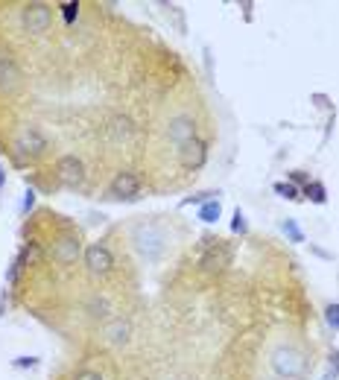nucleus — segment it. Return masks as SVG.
Wrapping results in <instances>:
<instances>
[{
    "mask_svg": "<svg viewBox=\"0 0 339 380\" xmlns=\"http://www.w3.org/2000/svg\"><path fill=\"white\" fill-rule=\"evenodd\" d=\"M109 193H111L114 199H135L138 193H140V179H138V172H129V170L117 172V176L111 179V184H109Z\"/></svg>",
    "mask_w": 339,
    "mask_h": 380,
    "instance_id": "9b49d317",
    "label": "nucleus"
},
{
    "mask_svg": "<svg viewBox=\"0 0 339 380\" xmlns=\"http://www.w3.org/2000/svg\"><path fill=\"white\" fill-rule=\"evenodd\" d=\"M269 363H272V372L281 380H301L304 372H307V360H304V354L296 345H278Z\"/></svg>",
    "mask_w": 339,
    "mask_h": 380,
    "instance_id": "f257e3e1",
    "label": "nucleus"
},
{
    "mask_svg": "<svg viewBox=\"0 0 339 380\" xmlns=\"http://www.w3.org/2000/svg\"><path fill=\"white\" fill-rule=\"evenodd\" d=\"M167 137H170V144L184 146L187 141L196 137V120L190 114H175V118H170V123H167Z\"/></svg>",
    "mask_w": 339,
    "mask_h": 380,
    "instance_id": "6e6552de",
    "label": "nucleus"
},
{
    "mask_svg": "<svg viewBox=\"0 0 339 380\" xmlns=\"http://www.w3.org/2000/svg\"><path fill=\"white\" fill-rule=\"evenodd\" d=\"M15 366L18 368H35V366H39V360H35V357H18Z\"/></svg>",
    "mask_w": 339,
    "mask_h": 380,
    "instance_id": "393cba45",
    "label": "nucleus"
},
{
    "mask_svg": "<svg viewBox=\"0 0 339 380\" xmlns=\"http://www.w3.org/2000/svg\"><path fill=\"white\" fill-rule=\"evenodd\" d=\"M23 85V74L12 56H0V94H18Z\"/></svg>",
    "mask_w": 339,
    "mask_h": 380,
    "instance_id": "1a4fd4ad",
    "label": "nucleus"
},
{
    "mask_svg": "<svg viewBox=\"0 0 339 380\" xmlns=\"http://www.w3.org/2000/svg\"><path fill=\"white\" fill-rule=\"evenodd\" d=\"M18 149L32 155V158H39L50 149V141H47V135L39 129V126H23L21 135H18Z\"/></svg>",
    "mask_w": 339,
    "mask_h": 380,
    "instance_id": "423d86ee",
    "label": "nucleus"
},
{
    "mask_svg": "<svg viewBox=\"0 0 339 380\" xmlns=\"http://www.w3.org/2000/svg\"><path fill=\"white\" fill-rule=\"evenodd\" d=\"M281 228H284V234H287V237L292 240V243H301V240H304V234L298 232V225H296V223H292V220H287V223H284V225H281Z\"/></svg>",
    "mask_w": 339,
    "mask_h": 380,
    "instance_id": "aec40b11",
    "label": "nucleus"
},
{
    "mask_svg": "<svg viewBox=\"0 0 339 380\" xmlns=\"http://www.w3.org/2000/svg\"><path fill=\"white\" fill-rule=\"evenodd\" d=\"M50 24H53V12L47 3H27L23 6V27H27V32L44 36V32L50 30Z\"/></svg>",
    "mask_w": 339,
    "mask_h": 380,
    "instance_id": "f03ea898",
    "label": "nucleus"
},
{
    "mask_svg": "<svg viewBox=\"0 0 339 380\" xmlns=\"http://www.w3.org/2000/svg\"><path fill=\"white\" fill-rule=\"evenodd\" d=\"M88 313H91L94 319H105V316H109V298L94 295V298H91V304H88Z\"/></svg>",
    "mask_w": 339,
    "mask_h": 380,
    "instance_id": "f3484780",
    "label": "nucleus"
},
{
    "mask_svg": "<svg viewBox=\"0 0 339 380\" xmlns=\"http://www.w3.org/2000/svg\"><path fill=\"white\" fill-rule=\"evenodd\" d=\"M56 176L62 184H67V188H79V184L85 181V164H82V158L67 153L56 161Z\"/></svg>",
    "mask_w": 339,
    "mask_h": 380,
    "instance_id": "20e7f679",
    "label": "nucleus"
},
{
    "mask_svg": "<svg viewBox=\"0 0 339 380\" xmlns=\"http://www.w3.org/2000/svg\"><path fill=\"white\" fill-rule=\"evenodd\" d=\"M0 188H3V167H0Z\"/></svg>",
    "mask_w": 339,
    "mask_h": 380,
    "instance_id": "c85d7f7f",
    "label": "nucleus"
},
{
    "mask_svg": "<svg viewBox=\"0 0 339 380\" xmlns=\"http://www.w3.org/2000/svg\"><path fill=\"white\" fill-rule=\"evenodd\" d=\"M32 205H35V193H32V190H27V197H23V214L32 211Z\"/></svg>",
    "mask_w": 339,
    "mask_h": 380,
    "instance_id": "a878e982",
    "label": "nucleus"
},
{
    "mask_svg": "<svg viewBox=\"0 0 339 380\" xmlns=\"http://www.w3.org/2000/svg\"><path fill=\"white\" fill-rule=\"evenodd\" d=\"M102 337L114 345H123V342H129V337H132V328H129V322L123 316H111L102 325Z\"/></svg>",
    "mask_w": 339,
    "mask_h": 380,
    "instance_id": "f8f14e48",
    "label": "nucleus"
},
{
    "mask_svg": "<svg viewBox=\"0 0 339 380\" xmlns=\"http://www.w3.org/2000/svg\"><path fill=\"white\" fill-rule=\"evenodd\" d=\"M79 255H82V240H79V234L67 232L62 237H56V243H53V260L58 263V267H70V263H76Z\"/></svg>",
    "mask_w": 339,
    "mask_h": 380,
    "instance_id": "39448f33",
    "label": "nucleus"
},
{
    "mask_svg": "<svg viewBox=\"0 0 339 380\" xmlns=\"http://www.w3.org/2000/svg\"><path fill=\"white\" fill-rule=\"evenodd\" d=\"M231 228H234V232H245V216H243V211L237 208V211H234V223H231Z\"/></svg>",
    "mask_w": 339,
    "mask_h": 380,
    "instance_id": "b1692460",
    "label": "nucleus"
},
{
    "mask_svg": "<svg viewBox=\"0 0 339 380\" xmlns=\"http://www.w3.org/2000/svg\"><path fill=\"white\" fill-rule=\"evenodd\" d=\"M62 15H65L67 24H74L76 15H79V3H65V6H62Z\"/></svg>",
    "mask_w": 339,
    "mask_h": 380,
    "instance_id": "4be33fe9",
    "label": "nucleus"
},
{
    "mask_svg": "<svg viewBox=\"0 0 339 380\" xmlns=\"http://www.w3.org/2000/svg\"><path fill=\"white\" fill-rule=\"evenodd\" d=\"M331 363H333V375L339 372V351H331Z\"/></svg>",
    "mask_w": 339,
    "mask_h": 380,
    "instance_id": "cd10ccee",
    "label": "nucleus"
},
{
    "mask_svg": "<svg viewBox=\"0 0 339 380\" xmlns=\"http://www.w3.org/2000/svg\"><path fill=\"white\" fill-rule=\"evenodd\" d=\"M135 243L140 249V255H144L146 260H155L161 252H164V234L158 232L155 225H138L135 232Z\"/></svg>",
    "mask_w": 339,
    "mask_h": 380,
    "instance_id": "7ed1b4c3",
    "label": "nucleus"
},
{
    "mask_svg": "<svg viewBox=\"0 0 339 380\" xmlns=\"http://www.w3.org/2000/svg\"><path fill=\"white\" fill-rule=\"evenodd\" d=\"M205 246H208L210 252L202 258V267H205V269H219V267H226L228 258H231V255H228V246L222 243V240H205Z\"/></svg>",
    "mask_w": 339,
    "mask_h": 380,
    "instance_id": "ddd939ff",
    "label": "nucleus"
},
{
    "mask_svg": "<svg viewBox=\"0 0 339 380\" xmlns=\"http://www.w3.org/2000/svg\"><path fill=\"white\" fill-rule=\"evenodd\" d=\"M275 193H278V197H284V199H301V190L296 188V184H289V181H278Z\"/></svg>",
    "mask_w": 339,
    "mask_h": 380,
    "instance_id": "a211bd4d",
    "label": "nucleus"
},
{
    "mask_svg": "<svg viewBox=\"0 0 339 380\" xmlns=\"http://www.w3.org/2000/svg\"><path fill=\"white\" fill-rule=\"evenodd\" d=\"M325 380H333V375H327V377H325Z\"/></svg>",
    "mask_w": 339,
    "mask_h": 380,
    "instance_id": "c756f323",
    "label": "nucleus"
},
{
    "mask_svg": "<svg viewBox=\"0 0 339 380\" xmlns=\"http://www.w3.org/2000/svg\"><path fill=\"white\" fill-rule=\"evenodd\" d=\"M179 153V164L184 167V170H199L208 161V144L205 141H199V137H193V141H187L184 146H179L175 149Z\"/></svg>",
    "mask_w": 339,
    "mask_h": 380,
    "instance_id": "9d476101",
    "label": "nucleus"
},
{
    "mask_svg": "<svg viewBox=\"0 0 339 380\" xmlns=\"http://www.w3.org/2000/svg\"><path fill=\"white\" fill-rule=\"evenodd\" d=\"M219 214H222L219 199H210V202H205L202 208H199V220H202V223H217Z\"/></svg>",
    "mask_w": 339,
    "mask_h": 380,
    "instance_id": "2eb2a0df",
    "label": "nucleus"
},
{
    "mask_svg": "<svg viewBox=\"0 0 339 380\" xmlns=\"http://www.w3.org/2000/svg\"><path fill=\"white\" fill-rule=\"evenodd\" d=\"M85 267L94 272V275H109L114 269V255L111 249L105 243H91L85 249Z\"/></svg>",
    "mask_w": 339,
    "mask_h": 380,
    "instance_id": "0eeeda50",
    "label": "nucleus"
},
{
    "mask_svg": "<svg viewBox=\"0 0 339 380\" xmlns=\"http://www.w3.org/2000/svg\"><path fill=\"white\" fill-rule=\"evenodd\" d=\"M325 322L331 325L333 331H339V304H327L325 307Z\"/></svg>",
    "mask_w": 339,
    "mask_h": 380,
    "instance_id": "6ab92c4d",
    "label": "nucleus"
},
{
    "mask_svg": "<svg viewBox=\"0 0 339 380\" xmlns=\"http://www.w3.org/2000/svg\"><path fill=\"white\" fill-rule=\"evenodd\" d=\"M74 380H105L100 372H94V368H79V372L74 375Z\"/></svg>",
    "mask_w": 339,
    "mask_h": 380,
    "instance_id": "412c9836",
    "label": "nucleus"
},
{
    "mask_svg": "<svg viewBox=\"0 0 339 380\" xmlns=\"http://www.w3.org/2000/svg\"><path fill=\"white\" fill-rule=\"evenodd\" d=\"M132 135H135V123L132 118H126V114H114L111 123H109V137L114 144H126V141H132Z\"/></svg>",
    "mask_w": 339,
    "mask_h": 380,
    "instance_id": "4468645a",
    "label": "nucleus"
},
{
    "mask_svg": "<svg viewBox=\"0 0 339 380\" xmlns=\"http://www.w3.org/2000/svg\"><path fill=\"white\" fill-rule=\"evenodd\" d=\"M313 102H316V106H319V109H327V106H331V102H327V97H325V94H313Z\"/></svg>",
    "mask_w": 339,
    "mask_h": 380,
    "instance_id": "bb28decb",
    "label": "nucleus"
},
{
    "mask_svg": "<svg viewBox=\"0 0 339 380\" xmlns=\"http://www.w3.org/2000/svg\"><path fill=\"white\" fill-rule=\"evenodd\" d=\"M289 184H310V176L304 170H292L289 172Z\"/></svg>",
    "mask_w": 339,
    "mask_h": 380,
    "instance_id": "5701e85b",
    "label": "nucleus"
},
{
    "mask_svg": "<svg viewBox=\"0 0 339 380\" xmlns=\"http://www.w3.org/2000/svg\"><path fill=\"white\" fill-rule=\"evenodd\" d=\"M304 197H310L316 205H325L327 202V190H325L322 181H310V184H304Z\"/></svg>",
    "mask_w": 339,
    "mask_h": 380,
    "instance_id": "dca6fc26",
    "label": "nucleus"
}]
</instances>
